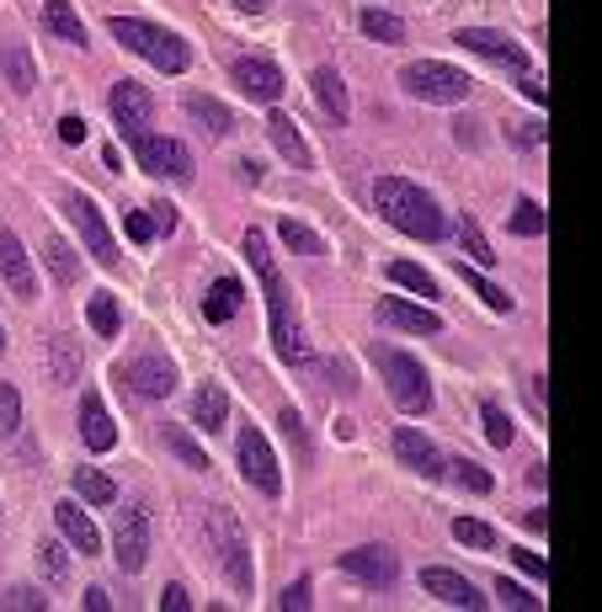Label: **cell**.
Masks as SVG:
<instances>
[{
    "mask_svg": "<svg viewBox=\"0 0 602 612\" xmlns=\"http://www.w3.org/2000/svg\"><path fill=\"white\" fill-rule=\"evenodd\" d=\"M358 27L368 33L373 43H405V22L395 16V11H379V5H368L358 16Z\"/></svg>",
    "mask_w": 602,
    "mask_h": 612,
    "instance_id": "1f68e13d",
    "label": "cell"
},
{
    "mask_svg": "<svg viewBox=\"0 0 602 612\" xmlns=\"http://www.w3.org/2000/svg\"><path fill=\"white\" fill-rule=\"evenodd\" d=\"M235 5H241V11H251V16H262V11H267L273 0H235Z\"/></svg>",
    "mask_w": 602,
    "mask_h": 612,
    "instance_id": "6125c7cd",
    "label": "cell"
},
{
    "mask_svg": "<svg viewBox=\"0 0 602 612\" xmlns=\"http://www.w3.org/2000/svg\"><path fill=\"white\" fill-rule=\"evenodd\" d=\"M48 373H54V384H76L81 378V341L76 336H54L48 341Z\"/></svg>",
    "mask_w": 602,
    "mask_h": 612,
    "instance_id": "f1b7e54d",
    "label": "cell"
},
{
    "mask_svg": "<svg viewBox=\"0 0 602 612\" xmlns=\"http://www.w3.org/2000/svg\"><path fill=\"white\" fill-rule=\"evenodd\" d=\"M59 203H65V213H70V224L81 229V245L91 250V256H96V267L118 272V267H123V250H118V240H113V229H107V219H102V208L91 203L85 192H76V187H70Z\"/></svg>",
    "mask_w": 602,
    "mask_h": 612,
    "instance_id": "ba28073f",
    "label": "cell"
},
{
    "mask_svg": "<svg viewBox=\"0 0 602 612\" xmlns=\"http://www.w3.org/2000/svg\"><path fill=\"white\" fill-rule=\"evenodd\" d=\"M0 81L11 85L16 96H33L38 91V64H33L27 43H0Z\"/></svg>",
    "mask_w": 602,
    "mask_h": 612,
    "instance_id": "7402d4cb",
    "label": "cell"
},
{
    "mask_svg": "<svg viewBox=\"0 0 602 612\" xmlns=\"http://www.w3.org/2000/svg\"><path fill=\"white\" fill-rule=\"evenodd\" d=\"M459 245H464V256H470L475 267H496V261H501V256L490 250V240H485V235H481V224H475L470 213L459 219Z\"/></svg>",
    "mask_w": 602,
    "mask_h": 612,
    "instance_id": "e575fe53",
    "label": "cell"
},
{
    "mask_svg": "<svg viewBox=\"0 0 602 612\" xmlns=\"http://www.w3.org/2000/svg\"><path fill=\"white\" fill-rule=\"evenodd\" d=\"M395 458H401L405 469H416L421 480H442V463H448L438 452V443L427 432H416V426H401L395 432Z\"/></svg>",
    "mask_w": 602,
    "mask_h": 612,
    "instance_id": "2e32d148",
    "label": "cell"
},
{
    "mask_svg": "<svg viewBox=\"0 0 602 612\" xmlns=\"http://www.w3.org/2000/svg\"><path fill=\"white\" fill-rule=\"evenodd\" d=\"M150 219H155V229H165V235L176 229V208H171V203H155V208H150Z\"/></svg>",
    "mask_w": 602,
    "mask_h": 612,
    "instance_id": "11a10c76",
    "label": "cell"
},
{
    "mask_svg": "<svg viewBox=\"0 0 602 612\" xmlns=\"http://www.w3.org/2000/svg\"><path fill=\"white\" fill-rule=\"evenodd\" d=\"M512 229L528 235V240H539V235L549 229V219H544V208L533 203V198H518V208H512Z\"/></svg>",
    "mask_w": 602,
    "mask_h": 612,
    "instance_id": "60d3db41",
    "label": "cell"
},
{
    "mask_svg": "<svg viewBox=\"0 0 602 612\" xmlns=\"http://www.w3.org/2000/svg\"><path fill=\"white\" fill-rule=\"evenodd\" d=\"M134 144V161H139V170H150V176H171V181H193V150L182 144V139H165V133H134L128 139Z\"/></svg>",
    "mask_w": 602,
    "mask_h": 612,
    "instance_id": "30bf717a",
    "label": "cell"
},
{
    "mask_svg": "<svg viewBox=\"0 0 602 612\" xmlns=\"http://www.w3.org/2000/svg\"><path fill=\"white\" fill-rule=\"evenodd\" d=\"M453 538H459L464 549H496V528L481 522V517H459V522H453Z\"/></svg>",
    "mask_w": 602,
    "mask_h": 612,
    "instance_id": "7bdbcfd3",
    "label": "cell"
},
{
    "mask_svg": "<svg viewBox=\"0 0 602 612\" xmlns=\"http://www.w3.org/2000/svg\"><path fill=\"white\" fill-rule=\"evenodd\" d=\"M522 91H528V96H533V102H549V91H544V85L533 81V75H522Z\"/></svg>",
    "mask_w": 602,
    "mask_h": 612,
    "instance_id": "91938a15",
    "label": "cell"
},
{
    "mask_svg": "<svg viewBox=\"0 0 602 612\" xmlns=\"http://www.w3.org/2000/svg\"><path fill=\"white\" fill-rule=\"evenodd\" d=\"M379 326H395V330H410V336H438L442 330V315L427 309V304H410V298H379Z\"/></svg>",
    "mask_w": 602,
    "mask_h": 612,
    "instance_id": "e0dca14e",
    "label": "cell"
},
{
    "mask_svg": "<svg viewBox=\"0 0 602 612\" xmlns=\"http://www.w3.org/2000/svg\"><path fill=\"white\" fill-rule=\"evenodd\" d=\"M5 608H16V612L43 608V597H38V591H33V586H11V591H5Z\"/></svg>",
    "mask_w": 602,
    "mask_h": 612,
    "instance_id": "c3c4849f",
    "label": "cell"
},
{
    "mask_svg": "<svg viewBox=\"0 0 602 612\" xmlns=\"http://www.w3.org/2000/svg\"><path fill=\"white\" fill-rule=\"evenodd\" d=\"M193 421H198L202 432H224V421H230V395H224L219 384H202L198 395H193Z\"/></svg>",
    "mask_w": 602,
    "mask_h": 612,
    "instance_id": "4316f807",
    "label": "cell"
},
{
    "mask_svg": "<svg viewBox=\"0 0 602 612\" xmlns=\"http://www.w3.org/2000/svg\"><path fill=\"white\" fill-rule=\"evenodd\" d=\"M390 278L401 287H410V293H421V298H438V283H432V272H421L416 261H395L390 267Z\"/></svg>",
    "mask_w": 602,
    "mask_h": 612,
    "instance_id": "b9f144b4",
    "label": "cell"
},
{
    "mask_svg": "<svg viewBox=\"0 0 602 612\" xmlns=\"http://www.w3.org/2000/svg\"><path fill=\"white\" fill-rule=\"evenodd\" d=\"M182 107H187V118L198 122L208 139H224L230 128H235V118H230V107L219 102V96H202V91H187L182 96Z\"/></svg>",
    "mask_w": 602,
    "mask_h": 612,
    "instance_id": "d4e9b609",
    "label": "cell"
},
{
    "mask_svg": "<svg viewBox=\"0 0 602 612\" xmlns=\"http://www.w3.org/2000/svg\"><path fill=\"white\" fill-rule=\"evenodd\" d=\"M161 443H165V452H176V458H182V463H187V469H208V452L198 448V443H193V437H187V432H182V426H165L161 432Z\"/></svg>",
    "mask_w": 602,
    "mask_h": 612,
    "instance_id": "74e56055",
    "label": "cell"
},
{
    "mask_svg": "<svg viewBox=\"0 0 602 612\" xmlns=\"http://www.w3.org/2000/svg\"><path fill=\"white\" fill-rule=\"evenodd\" d=\"M43 261H48V272H54V283H76V278H81V261H76V250H70V245L59 240V235H48V240H43Z\"/></svg>",
    "mask_w": 602,
    "mask_h": 612,
    "instance_id": "f546056e",
    "label": "cell"
},
{
    "mask_svg": "<svg viewBox=\"0 0 602 612\" xmlns=\"http://www.w3.org/2000/svg\"><path fill=\"white\" fill-rule=\"evenodd\" d=\"M442 474L470 495H490V469H481L475 458H453V463H442Z\"/></svg>",
    "mask_w": 602,
    "mask_h": 612,
    "instance_id": "d6a6232c",
    "label": "cell"
},
{
    "mask_svg": "<svg viewBox=\"0 0 602 612\" xmlns=\"http://www.w3.org/2000/svg\"><path fill=\"white\" fill-rule=\"evenodd\" d=\"M278 235H282V245H288V250H299V256H325V240L310 229V224H299V219H282Z\"/></svg>",
    "mask_w": 602,
    "mask_h": 612,
    "instance_id": "8d00e7d4",
    "label": "cell"
},
{
    "mask_svg": "<svg viewBox=\"0 0 602 612\" xmlns=\"http://www.w3.org/2000/svg\"><path fill=\"white\" fill-rule=\"evenodd\" d=\"M421 591H432L438 602H448V608H464V612H475V608H485V597L464 580L459 570H442V565H427L421 570Z\"/></svg>",
    "mask_w": 602,
    "mask_h": 612,
    "instance_id": "ac0fdd59",
    "label": "cell"
},
{
    "mask_svg": "<svg viewBox=\"0 0 602 612\" xmlns=\"http://www.w3.org/2000/svg\"><path fill=\"white\" fill-rule=\"evenodd\" d=\"M470 54H481L490 64H507L512 75H528V48L518 38H507V33H496V27H459V38Z\"/></svg>",
    "mask_w": 602,
    "mask_h": 612,
    "instance_id": "7c38bea8",
    "label": "cell"
},
{
    "mask_svg": "<svg viewBox=\"0 0 602 612\" xmlns=\"http://www.w3.org/2000/svg\"><path fill=\"white\" fill-rule=\"evenodd\" d=\"M107 27H113V38H118L123 48H134L139 59H150V64H155V70H165V75H182V70L193 64V48H187V38H182V33H171V27L139 22V16H113Z\"/></svg>",
    "mask_w": 602,
    "mask_h": 612,
    "instance_id": "3957f363",
    "label": "cell"
},
{
    "mask_svg": "<svg viewBox=\"0 0 602 612\" xmlns=\"http://www.w3.org/2000/svg\"><path fill=\"white\" fill-rule=\"evenodd\" d=\"M459 278H464V287H475V293H481V298H485V309H496V315H512V293H507V287H496V283H490V278H485L481 267H464V261H459Z\"/></svg>",
    "mask_w": 602,
    "mask_h": 612,
    "instance_id": "4dcf8cb0",
    "label": "cell"
},
{
    "mask_svg": "<svg viewBox=\"0 0 602 612\" xmlns=\"http://www.w3.org/2000/svg\"><path fill=\"white\" fill-rule=\"evenodd\" d=\"M107 113H113V122L123 128V139H134V133H144L150 118H155V96L139 81H118L107 91Z\"/></svg>",
    "mask_w": 602,
    "mask_h": 612,
    "instance_id": "4fadbf2b",
    "label": "cell"
},
{
    "mask_svg": "<svg viewBox=\"0 0 602 612\" xmlns=\"http://www.w3.org/2000/svg\"><path fill=\"white\" fill-rule=\"evenodd\" d=\"M59 139H65V144H81V139H85V118H59Z\"/></svg>",
    "mask_w": 602,
    "mask_h": 612,
    "instance_id": "db71d44e",
    "label": "cell"
},
{
    "mask_svg": "<svg viewBox=\"0 0 602 612\" xmlns=\"http://www.w3.org/2000/svg\"><path fill=\"white\" fill-rule=\"evenodd\" d=\"M113 384L128 389L134 400H165V395L176 389V363L161 357V352H144V357H134V363L113 367Z\"/></svg>",
    "mask_w": 602,
    "mask_h": 612,
    "instance_id": "8fae6325",
    "label": "cell"
},
{
    "mask_svg": "<svg viewBox=\"0 0 602 612\" xmlns=\"http://www.w3.org/2000/svg\"><path fill=\"white\" fill-rule=\"evenodd\" d=\"M310 85H315V102H321V113L336 122V128L352 118V102H347V81H341V75L331 70V64H321V70L310 75Z\"/></svg>",
    "mask_w": 602,
    "mask_h": 612,
    "instance_id": "cb8c5ba5",
    "label": "cell"
},
{
    "mask_svg": "<svg viewBox=\"0 0 602 612\" xmlns=\"http://www.w3.org/2000/svg\"><path fill=\"white\" fill-rule=\"evenodd\" d=\"M235 458H241V480L256 495H267V501H278L282 495V463L278 452L267 448V437L256 432V426H241V437H235Z\"/></svg>",
    "mask_w": 602,
    "mask_h": 612,
    "instance_id": "9c48e42d",
    "label": "cell"
},
{
    "mask_svg": "<svg viewBox=\"0 0 602 612\" xmlns=\"http://www.w3.org/2000/svg\"><path fill=\"white\" fill-rule=\"evenodd\" d=\"M81 437L91 452H113V443H118V426L102 405V395H81Z\"/></svg>",
    "mask_w": 602,
    "mask_h": 612,
    "instance_id": "603a6c76",
    "label": "cell"
},
{
    "mask_svg": "<svg viewBox=\"0 0 602 612\" xmlns=\"http://www.w3.org/2000/svg\"><path fill=\"white\" fill-rule=\"evenodd\" d=\"M123 229H128V240L134 245H150L155 240V219H150V208H144V213H123Z\"/></svg>",
    "mask_w": 602,
    "mask_h": 612,
    "instance_id": "bcb514c9",
    "label": "cell"
},
{
    "mask_svg": "<svg viewBox=\"0 0 602 612\" xmlns=\"http://www.w3.org/2000/svg\"><path fill=\"white\" fill-rule=\"evenodd\" d=\"M0 278H5V287L16 293V298H33L38 293V278H33V261H27V250H22V240L0 224Z\"/></svg>",
    "mask_w": 602,
    "mask_h": 612,
    "instance_id": "d6986e66",
    "label": "cell"
},
{
    "mask_svg": "<svg viewBox=\"0 0 602 612\" xmlns=\"http://www.w3.org/2000/svg\"><path fill=\"white\" fill-rule=\"evenodd\" d=\"M245 304V287L235 278H219V283L208 287V298H202V315L213 320V326H224V320H235Z\"/></svg>",
    "mask_w": 602,
    "mask_h": 612,
    "instance_id": "484cf974",
    "label": "cell"
},
{
    "mask_svg": "<svg viewBox=\"0 0 602 612\" xmlns=\"http://www.w3.org/2000/svg\"><path fill=\"white\" fill-rule=\"evenodd\" d=\"M85 608H91V612H107V608H113V597H107L102 586H91V591H85Z\"/></svg>",
    "mask_w": 602,
    "mask_h": 612,
    "instance_id": "6f0895ef",
    "label": "cell"
},
{
    "mask_svg": "<svg viewBox=\"0 0 602 612\" xmlns=\"http://www.w3.org/2000/svg\"><path fill=\"white\" fill-rule=\"evenodd\" d=\"M171 608V612H187L193 608V597H187V586H165L161 591V612Z\"/></svg>",
    "mask_w": 602,
    "mask_h": 612,
    "instance_id": "f907efd6",
    "label": "cell"
},
{
    "mask_svg": "<svg viewBox=\"0 0 602 612\" xmlns=\"http://www.w3.org/2000/svg\"><path fill=\"white\" fill-rule=\"evenodd\" d=\"M150 506L144 501H123L118 517H113V560H118L123 575H139L144 570V560H150Z\"/></svg>",
    "mask_w": 602,
    "mask_h": 612,
    "instance_id": "52a82bcc",
    "label": "cell"
},
{
    "mask_svg": "<svg viewBox=\"0 0 602 612\" xmlns=\"http://www.w3.org/2000/svg\"><path fill=\"white\" fill-rule=\"evenodd\" d=\"M373 208H379L401 235H416V240H442V235H448V219H442V208L432 203V192H421V187L405 181V176H379V181H373Z\"/></svg>",
    "mask_w": 602,
    "mask_h": 612,
    "instance_id": "7a4b0ae2",
    "label": "cell"
},
{
    "mask_svg": "<svg viewBox=\"0 0 602 612\" xmlns=\"http://www.w3.org/2000/svg\"><path fill=\"white\" fill-rule=\"evenodd\" d=\"M16 426H22V395L16 384H0V437H16Z\"/></svg>",
    "mask_w": 602,
    "mask_h": 612,
    "instance_id": "f6af8a7d",
    "label": "cell"
},
{
    "mask_svg": "<svg viewBox=\"0 0 602 612\" xmlns=\"http://www.w3.org/2000/svg\"><path fill=\"white\" fill-rule=\"evenodd\" d=\"M245 256H251V272H256V283L267 293V315H273V346H278L282 363L304 367L310 363V341H304V330L293 320V293L282 283V267L278 256L267 250V235L262 229H245Z\"/></svg>",
    "mask_w": 602,
    "mask_h": 612,
    "instance_id": "6da1fadb",
    "label": "cell"
},
{
    "mask_svg": "<svg viewBox=\"0 0 602 612\" xmlns=\"http://www.w3.org/2000/svg\"><path fill=\"white\" fill-rule=\"evenodd\" d=\"M496 597H501V608H522V612H539V608H544V597H533L528 586H518V580H507V575L496 580Z\"/></svg>",
    "mask_w": 602,
    "mask_h": 612,
    "instance_id": "ee69618b",
    "label": "cell"
},
{
    "mask_svg": "<svg viewBox=\"0 0 602 612\" xmlns=\"http://www.w3.org/2000/svg\"><path fill=\"white\" fill-rule=\"evenodd\" d=\"M54 522H59V532H65V543L81 554V560H91V554H102V532H96V522L85 517L76 501H59L54 506Z\"/></svg>",
    "mask_w": 602,
    "mask_h": 612,
    "instance_id": "ffe728a7",
    "label": "cell"
},
{
    "mask_svg": "<svg viewBox=\"0 0 602 612\" xmlns=\"http://www.w3.org/2000/svg\"><path fill=\"white\" fill-rule=\"evenodd\" d=\"M336 565L352 575V580H362V586H395V575H401V565H395V549H384V543H362V549H347V554H336Z\"/></svg>",
    "mask_w": 602,
    "mask_h": 612,
    "instance_id": "5bb4252c",
    "label": "cell"
},
{
    "mask_svg": "<svg viewBox=\"0 0 602 612\" xmlns=\"http://www.w3.org/2000/svg\"><path fill=\"white\" fill-rule=\"evenodd\" d=\"M208 549L219 554V565H224V575H230L235 591H251V586H256L251 543H245V532H241V522H235L230 506H213V511H208Z\"/></svg>",
    "mask_w": 602,
    "mask_h": 612,
    "instance_id": "5b68a950",
    "label": "cell"
},
{
    "mask_svg": "<svg viewBox=\"0 0 602 612\" xmlns=\"http://www.w3.org/2000/svg\"><path fill=\"white\" fill-rule=\"evenodd\" d=\"M373 363H379L384 384H390V400H395L405 415H427V410H432V378H427V367L416 363L410 352L373 341Z\"/></svg>",
    "mask_w": 602,
    "mask_h": 612,
    "instance_id": "277c9868",
    "label": "cell"
},
{
    "mask_svg": "<svg viewBox=\"0 0 602 612\" xmlns=\"http://www.w3.org/2000/svg\"><path fill=\"white\" fill-rule=\"evenodd\" d=\"M481 421H485V437H490V448H512L518 426H512V415L496 405V400H485V405H481Z\"/></svg>",
    "mask_w": 602,
    "mask_h": 612,
    "instance_id": "d590c367",
    "label": "cell"
},
{
    "mask_svg": "<svg viewBox=\"0 0 602 612\" xmlns=\"http://www.w3.org/2000/svg\"><path fill=\"white\" fill-rule=\"evenodd\" d=\"M518 139L522 144H539L544 139V122H518Z\"/></svg>",
    "mask_w": 602,
    "mask_h": 612,
    "instance_id": "680465c9",
    "label": "cell"
},
{
    "mask_svg": "<svg viewBox=\"0 0 602 612\" xmlns=\"http://www.w3.org/2000/svg\"><path fill=\"white\" fill-rule=\"evenodd\" d=\"M43 27H48L54 38L85 48V22L76 16V5H70V0H43Z\"/></svg>",
    "mask_w": 602,
    "mask_h": 612,
    "instance_id": "83f0119b",
    "label": "cell"
},
{
    "mask_svg": "<svg viewBox=\"0 0 602 612\" xmlns=\"http://www.w3.org/2000/svg\"><path fill=\"white\" fill-rule=\"evenodd\" d=\"M528 528L544 532V528H549V511H544V506H539V511H528Z\"/></svg>",
    "mask_w": 602,
    "mask_h": 612,
    "instance_id": "94428289",
    "label": "cell"
},
{
    "mask_svg": "<svg viewBox=\"0 0 602 612\" xmlns=\"http://www.w3.org/2000/svg\"><path fill=\"white\" fill-rule=\"evenodd\" d=\"M278 608L282 612H293V608H310V580H293L288 591L278 597Z\"/></svg>",
    "mask_w": 602,
    "mask_h": 612,
    "instance_id": "681fc988",
    "label": "cell"
},
{
    "mask_svg": "<svg viewBox=\"0 0 602 612\" xmlns=\"http://www.w3.org/2000/svg\"><path fill=\"white\" fill-rule=\"evenodd\" d=\"M512 565H518L522 575H533V580H549V560L533 554V549H512Z\"/></svg>",
    "mask_w": 602,
    "mask_h": 612,
    "instance_id": "7dc6e473",
    "label": "cell"
},
{
    "mask_svg": "<svg viewBox=\"0 0 602 612\" xmlns=\"http://www.w3.org/2000/svg\"><path fill=\"white\" fill-rule=\"evenodd\" d=\"M230 75H235V85H241L251 102H278L282 96V70L273 59H262V54H241L230 64Z\"/></svg>",
    "mask_w": 602,
    "mask_h": 612,
    "instance_id": "9a60e30c",
    "label": "cell"
},
{
    "mask_svg": "<svg viewBox=\"0 0 602 612\" xmlns=\"http://www.w3.org/2000/svg\"><path fill=\"white\" fill-rule=\"evenodd\" d=\"M453 139H459V144H481V122L459 118V122H453Z\"/></svg>",
    "mask_w": 602,
    "mask_h": 612,
    "instance_id": "f5cc1de1",
    "label": "cell"
},
{
    "mask_svg": "<svg viewBox=\"0 0 602 612\" xmlns=\"http://www.w3.org/2000/svg\"><path fill=\"white\" fill-rule=\"evenodd\" d=\"M76 495L91 501V506H113V501H118V485H113L102 469H76Z\"/></svg>",
    "mask_w": 602,
    "mask_h": 612,
    "instance_id": "836d02e7",
    "label": "cell"
},
{
    "mask_svg": "<svg viewBox=\"0 0 602 612\" xmlns=\"http://www.w3.org/2000/svg\"><path fill=\"white\" fill-rule=\"evenodd\" d=\"M85 320L96 336H118V298L113 293H96L91 304H85Z\"/></svg>",
    "mask_w": 602,
    "mask_h": 612,
    "instance_id": "ab89813d",
    "label": "cell"
},
{
    "mask_svg": "<svg viewBox=\"0 0 602 612\" xmlns=\"http://www.w3.org/2000/svg\"><path fill=\"white\" fill-rule=\"evenodd\" d=\"M38 570L48 586H70V554H65V543H38Z\"/></svg>",
    "mask_w": 602,
    "mask_h": 612,
    "instance_id": "f35d334b",
    "label": "cell"
},
{
    "mask_svg": "<svg viewBox=\"0 0 602 612\" xmlns=\"http://www.w3.org/2000/svg\"><path fill=\"white\" fill-rule=\"evenodd\" d=\"M0 352H5V326H0Z\"/></svg>",
    "mask_w": 602,
    "mask_h": 612,
    "instance_id": "be15d7a7",
    "label": "cell"
},
{
    "mask_svg": "<svg viewBox=\"0 0 602 612\" xmlns=\"http://www.w3.org/2000/svg\"><path fill=\"white\" fill-rule=\"evenodd\" d=\"M235 176H241L245 187H256V181H262V161H241L235 165Z\"/></svg>",
    "mask_w": 602,
    "mask_h": 612,
    "instance_id": "9f6ffc18",
    "label": "cell"
},
{
    "mask_svg": "<svg viewBox=\"0 0 602 612\" xmlns=\"http://www.w3.org/2000/svg\"><path fill=\"white\" fill-rule=\"evenodd\" d=\"M267 139L278 144V155L293 165V170H310V165H315L310 144H304V133H299V122L288 118V113H267Z\"/></svg>",
    "mask_w": 602,
    "mask_h": 612,
    "instance_id": "44dd1931",
    "label": "cell"
},
{
    "mask_svg": "<svg viewBox=\"0 0 602 612\" xmlns=\"http://www.w3.org/2000/svg\"><path fill=\"white\" fill-rule=\"evenodd\" d=\"M278 426L288 432V443H299V452H304V421H299V410H282Z\"/></svg>",
    "mask_w": 602,
    "mask_h": 612,
    "instance_id": "816d5d0a",
    "label": "cell"
},
{
    "mask_svg": "<svg viewBox=\"0 0 602 612\" xmlns=\"http://www.w3.org/2000/svg\"><path fill=\"white\" fill-rule=\"evenodd\" d=\"M401 85L416 102H432V107H453V102H464V96L475 91V81H470L464 70H453V64H442V59H416V64H405Z\"/></svg>",
    "mask_w": 602,
    "mask_h": 612,
    "instance_id": "8992f818",
    "label": "cell"
}]
</instances>
